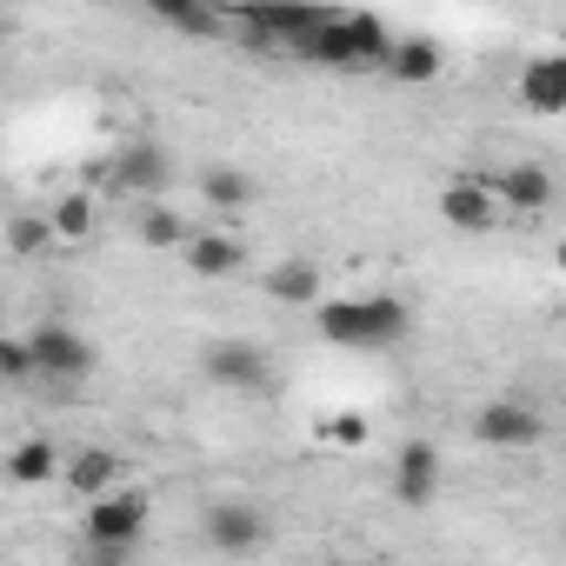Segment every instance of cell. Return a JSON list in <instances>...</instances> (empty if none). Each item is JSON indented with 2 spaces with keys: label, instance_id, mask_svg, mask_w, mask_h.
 Segmentation results:
<instances>
[{
  "label": "cell",
  "instance_id": "cell-18",
  "mask_svg": "<svg viewBox=\"0 0 566 566\" xmlns=\"http://www.w3.org/2000/svg\"><path fill=\"white\" fill-rule=\"evenodd\" d=\"M8 480H14V486H48V480H61V447H54V440H21V447L8 453Z\"/></svg>",
  "mask_w": 566,
  "mask_h": 566
},
{
  "label": "cell",
  "instance_id": "cell-8",
  "mask_svg": "<svg viewBox=\"0 0 566 566\" xmlns=\"http://www.w3.org/2000/svg\"><path fill=\"white\" fill-rule=\"evenodd\" d=\"M107 180H114V193H134V200L167 193V180H174V154H167V140H120Z\"/></svg>",
  "mask_w": 566,
  "mask_h": 566
},
{
  "label": "cell",
  "instance_id": "cell-23",
  "mask_svg": "<svg viewBox=\"0 0 566 566\" xmlns=\"http://www.w3.org/2000/svg\"><path fill=\"white\" fill-rule=\"evenodd\" d=\"M0 380H8V387H28V380H34V354H28V340H0Z\"/></svg>",
  "mask_w": 566,
  "mask_h": 566
},
{
  "label": "cell",
  "instance_id": "cell-15",
  "mask_svg": "<svg viewBox=\"0 0 566 566\" xmlns=\"http://www.w3.org/2000/svg\"><path fill=\"white\" fill-rule=\"evenodd\" d=\"M380 67H387V74H394L400 87H433L447 61H440V48H433V41H394Z\"/></svg>",
  "mask_w": 566,
  "mask_h": 566
},
{
  "label": "cell",
  "instance_id": "cell-11",
  "mask_svg": "<svg viewBox=\"0 0 566 566\" xmlns=\"http://www.w3.org/2000/svg\"><path fill=\"white\" fill-rule=\"evenodd\" d=\"M394 493H400L407 506H427V500L440 493V447H433V440H407V447L394 453Z\"/></svg>",
  "mask_w": 566,
  "mask_h": 566
},
{
  "label": "cell",
  "instance_id": "cell-20",
  "mask_svg": "<svg viewBox=\"0 0 566 566\" xmlns=\"http://www.w3.org/2000/svg\"><path fill=\"white\" fill-rule=\"evenodd\" d=\"M134 233H140V247H180V240H187V220H180L174 207H160V193H154V200H140Z\"/></svg>",
  "mask_w": 566,
  "mask_h": 566
},
{
  "label": "cell",
  "instance_id": "cell-2",
  "mask_svg": "<svg viewBox=\"0 0 566 566\" xmlns=\"http://www.w3.org/2000/svg\"><path fill=\"white\" fill-rule=\"evenodd\" d=\"M387 48H394V34H387L380 14H327V21L307 34L301 54L321 61V67H380Z\"/></svg>",
  "mask_w": 566,
  "mask_h": 566
},
{
  "label": "cell",
  "instance_id": "cell-10",
  "mask_svg": "<svg viewBox=\"0 0 566 566\" xmlns=\"http://www.w3.org/2000/svg\"><path fill=\"white\" fill-rule=\"evenodd\" d=\"M207 539L220 553H253V546H266V513L253 500H220V506H207Z\"/></svg>",
  "mask_w": 566,
  "mask_h": 566
},
{
  "label": "cell",
  "instance_id": "cell-4",
  "mask_svg": "<svg viewBox=\"0 0 566 566\" xmlns=\"http://www.w3.org/2000/svg\"><path fill=\"white\" fill-rule=\"evenodd\" d=\"M28 354H34V380H87L94 360H101L94 340L81 327H67V321H41L28 334Z\"/></svg>",
  "mask_w": 566,
  "mask_h": 566
},
{
  "label": "cell",
  "instance_id": "cell-6",
  "mask_svg": "<svg viewBox=\"0 0 566 566\" xmlns=\"http://www.w3.org/2000/svg\"><path fill=\"white\" fill-rule=\"evenodd\" d=\"M147 513H154L147 493H94L87 500V546L94 553H127L147 533Z\"/></svg>",
  "mask_w": 566,
  "mask_h": 566
},
{
  "label": "cell",
  "instance_id": "cell-13",
  "mask_svg": "<svg viewBox=\"0 0 566 566\" xmlns=\"http://www.w3.org/2000/svg\"><path fill=\"white\" fill-rule=\"evenodd\" d=\"M553 174L546 167H533V160H520V167H506L500 180H493V200L500 207H513V213H546L553 207Z\"/></svg>",
  "mask_w": 566,
  "mask_h": 566
},
{
  "label": "cell",
  "instance_id": "cell-3",
  "mask_svg": "<svg viewBox=\"0 0 566 566\" xmlns=\"http://www.w3.org/2000/svg\"><path fill=\"white\" fill-rule=\"evenodd\" d=\"M327 21V8H314V0H247V8L233 14L240 41H260V48H307V34Z\"/></svg>",
  "mask_w": 566,
  "mask_h": 566
},
{
  "label": "cell",
  "instance_id": "cell-9",
  "mask_svg": "<svg viewBox=\"0 0 566 566\" xmlns=\"http://www.w3.org/2000/svg\"><path fill=\"white\" fill-rule=\"evenodd\" d=\"M440 220H447V227H460V233H486V227L500 220L493 180H473V174L447 180V187H440Z\"/></svg>",
  "mask_w": 566,
  "mask_h": 566
},
{
  "label": "cell",
  "instance_id": "cell-24",
  "mask_svg": "<svg viewBox=\"0 0 566 566\" xmlns=\"http://www.w3.org/2000/svg\"><path fill=\"white\" fill-rule=\"evenodd\" d=\"M327 440H340V447H360V440H367V420H354V413H340V420L327 427Z\"/></svg>",
  "mask_w": 566,
  "mask_h": 566
},
{
  "label": "cell",
  "instance_id": "cell-14",
  "mask_svg": "<svg viewBox=\"0 0 566 566\" xmlns=\"http://www.w3.org/2000/svg\"><path fill=\"white\" fill-rule=\"evenodd\" d=\"M520 101L533 107V114H566V61L559 54H539V61H526V74H520Z\"/></svg>",
  "mask_w": 566,
  "mask_h": 566
},
{
  "label": "cell",
  "instance_id": "cell-19",
  "mask_svg": "<svg viewBox=\"0 0 566 566\" xmlns=\"http://www.w3.org/2000/svg\"><path fill=\"white\" fill-rule=\"evenodd\" d=\"M200 193H207V207H220V213H247L253 207V174H240V167H207L200 174Z\"/></svg>",
  "mask_w": 566,
  "mask_h": 566
},
{
  "label": "cell",
  "instance_id": "cell-25",
  "mask_svg": "<svg viewBox=\"0 0 566 566\" xmlns=\"http://www.w3.org/2000/svg\"><path fill=\"white\" fill-rule=\"evenodd\" d=\"M187 8H193V0H147V14H154V21H167V28H174Z\"/></svg>",
  "mask_w": 566,
  "mask_h": 566
},
{
  "label": "cell",
  "instance_id": "cell-12",
  "mask_svg": "<svg viewBox=\"0 0 566 566\" xmlns=\"http://www.w3.org/2000/svg\"><path fill=\"white\" fill-rule=\"evenodd\" d=\"M200 280H227V273H240L247 266V240H233V233H193L187 227V240L174 247Z\"/></svg>",
  "mask_w": 566,
  "mask_h": 566
},
{
  "label": "cell",
  "instance_id": "cell-1",
  "mask_svg": "<svg viewBox=\"0 0 566 566\" xmlns=\"http://www.w3.org/2000/svg\"><path fill=\"white\" fill-rule=\"evenodd\" d=\"M314 327L340 354H387L413 334V314L400 294H354V301H314Z\"/></svg>",
  "mask_w": 566,
  "mask_h": 566
},
{
  "label": "cell",
  "instance_id": "cell-22",
  "mask_svg": "<svg viewBox=\"0 0 566 566\" xmlns=\"http://www.w3.org/2000/svg\"><path fill=\"white\" fill-rule=\"evenodd\" d=\"M8 253H21V260L54 253V220H48V213H14V220H8Z\"/></svg>",
  "mask_w": 566,
  "mask_h": 566
},
{
  "label": "cell",
  "instance_id": "cell-17",
  "mask_svg": "<svg viewBox=\"0 0 566 566\" xmlns=\"http://www.w3.org/2000/svg\"><path fill=\"white\" fill-rule=\"evenodd\" d=\"M266 301H280V307H314L321 301V266L314 260H280L266 273Z\"/></svg>",
  "mask_w": 566,
  "mask_h": 566
},
{
  "label": "cell",
  "instance_id": "cell-16",
  "mask_svg": "<svg viewBox=\"0 0 566 566\" xmlns=\"http://www.w3.org/2000/svg\"><path fill=\"white\" fill-rule=\"evenodd\" d=\"M114 473H120V453H114V447H81L74 460H61V480H67L81 500L107 493V486H114Z\"/></svg>",
  "mask_w": 566,
  "mask_h": 566
},
{
  "label": "cell",
  "instance_id": "cell-7",
  "mask_svg": "<svg viewBox=\"0 0 566 566\" xmlns=\"http://www.w3.org/2000/svg\"><path fill=\"white\" fill-rule=\"evenodd\" d=\"M200 374L213 387H227V394H266L273 387V360H266L260 340H207Z\"/></svg>",
  "mask_w": 566,
  "mask_h": 566
},
{
  "label": "cell",
  "instance_id": "cell-5",
  "mask_svg": "<svg viewBox=\"0 0 566 566\" xmlns=\"http://www.w3.org/2000/svg\"><path fill=\"white\" fill-rule=\"evenodd\" d=\"M473 440H480V447H500V453H526V447L546 440V413H539L533 400L500 394V400H486V407L473 413Z\"/></svg>",
  "mask_w": 566,
  "mask_h": 566
},
{
  "label": "cell",
  "instance_id": "cell-21",
  "mask_svg": "<svg viewBox=\"0 0 566 566\" xmlns=\"http://www.w3.org/2000/svg\"><path fill=\"white\" fill-rule=\"evenodd\" d=\"M48 220H54V240H94V227H101V207H94L87 193H61Z\"/></svg>",
  "mask_w": 566,
  "mask_h": 566
}]
</instances>
